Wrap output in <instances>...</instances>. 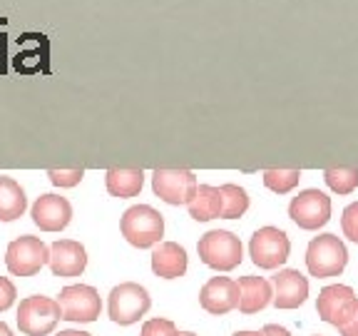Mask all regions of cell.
I'll use <instances>...</instances> for the list:
<instances>
[{
	"instance_id": "11",
	"label": "cell",
	"mask_w": 358,
	"mask_h": 336,
	"mask_svg": "<svg viewBox=\"0 0 358 336\" xmlns=\"http://www.w3.org/2000/svg\"><path fill=\"white\" fill-rule=\"evenodd\" d=\"M356 304H358V299H356V294H353L351 286L331 284L319 291L316 309H319V316L326 321V324H334L336 329H338V326L353 314Z\"/></svg>"
},
{
	"instance_id": "19",
	"label": "cell",
	"mask_w": 358,
	"mask_h": 336,
	"mask_svg": "<svg viewBox=\"0 0 358 336\" xmlns=\"http://www.w3.org/2000/svg\"><path fill=\"white\" fill-rule=\"evenodd\" d=\"M28 209V197L20 182H15L8 174H0V222L20 219Z\"/></svg>"
},
{
	"instance_id": "30",
	"label": "cell",
	"mask_w": 358,
	"mask_h": 336,
	"mask_svg": "<svg viewBox=\"0 0 358 336\" xmlns=\"http://www.w3.org/2000/svg\"><path fill=\"white\" fill-rule=\"evenodd\" d=\"M55 336H92V334H87V331H80V329H65V331H60V334H55Z\"/></svg>"
},
{
	"instance_id": "28",
	"label": "cell",
	"mask_w": 358,
	"mask_h": 336,
	"mask_svg": "<svg viewBox=\"0 0 358 336\" xmlns=\"http://www.w3.org/2000/svg\"><path fill=\"white\" fill-rule=\"evenodd\" d=\"M338 331H341V336H358V304H356V309H353L351 316L338 326Z\"/></svg>"
},
{
	"instance_id": "25",
	"label": "cell",
	"mask_w": 358,
	"mask_h": 336,
	"mask_svg": "<svg viewBox=\"0 0 358 336\" xmlns=\"http://www.w3.org/2000/svg\"><path fill=\"white\" fill-rule=\"evenodd\" d=\"M142 336H179V331L169 319H150L142 326Z\"/></svg>"
},
{
	"instance_id": "1",
	"label": "cell",
	"mask_w": 358,
	"mask_h": 336,
	"mask_svg": "<svg viewBox=\"0 0 358 336\" xmlns=\"http://www.w3.org/2000/svg\"><path fill=\"white\" fill-rule=\"evenodd\" d=\"M122 237L137 249H150L164 237V217L150 204H134L120 219Z\"/></svg>"
},
{
	"instance_id": "7",
	"label": "cell",
	"mask_w": 358,
	"mask_h": 336,
	"mask_svg": "<svg viewBox=\"0 0 358 336\" xmlns=\"http://www.w3.org/2000/svg\"><path fill=\"white\" fill-rule=\"evenodd\" d=\"M55 302H57V307H60V319H65V321L90 324V321H95L102 312L100 291L87 284L65 286Z\"/></svg>"
},
{
	"instance_id": "5",
	"label": "cell",
	"mask_w": 358,
	"mask_h": 336,
	"mask_svg": "<svg viewBox=\"0 0 358 336\" xmlns=\"http://www.w3.org/2000/svg\"><path fill=\"white\" fill-rule=\"evenodd\" d=\"M60 321V307L50 297H25L17 307V329L25 336H48Z\"/></svg>"
},
{
	"instance_id": "23",
	"label": "cell",
	"mask_w": 358,
	"mask_h": 336,
	"mask_svg": "<svg viewBox=\"0 0 358 336\" xmlns=\"http://www.w3.org/2000/svg\"><path fill=\"white\" fill-rule=\"evenodd\" d=\"M301 169H264V185L276 195H286L299 185Z\"/></svg>"
},
{
	"instance_id": "16",
	"label": "cell",
	"mask_w": 358,
	"mask_h": 336,
	"mask_svg": "<svg viewBox=\"0 0 358 336\" xmlns=\"http://www.w3.org/2000/svg\"><path fill=\"white\" fill-rule=\"evenodd\" d=\"M152 272L162 279H177L187 272V252L177 241H159L152 249Z\"/></svg>"
},
{
	"instance_id": "4",
	"label": "cell",
	"mask_w": 358,
	"mask_h": 336,
	"mask_svg": "<svg viewBox=\"0 0 358 336\" xmlns=\"http://www.w3.org/2000/svg\"><path fill=\"white\" fill-rule=\"evenodd\" d=\"M152 307V299L147 294L145 286L134 284V281H124L117 284L110 291V299H107V312H110V319L120 326H129L134 321H140Z\"/></svg>"
},
{
	"instance_id": "29",
	"label": "cell",
	"mask_w": 358,
	"mask_h": 336,
	"mask_svg": "<svg viewBox=\"0 0 358 336\" xmlns=\"http://www.w3.org/2000/svg\"><path fill=\"white\" fill-rule=\"evenodd\" d=\"M262 336H291L284 326H276V324H266L262 329Z\"/></svg>"
},
{
	"instance_id": "21",
	"label": "cell",
	"mask_w": 358,
	"mask_h": 336,
	"mask_svg": "<svg viewBox=\"0 0 358 336\" xmlns=\"http://www.w3.org/2000/svg\"><path fill=\"white\" fill-rule=\"evenodd\" d=\"M222 219H239L244 217V212L249 209V195L244 187L239 185H222Z\"/></svg>"
},
{
	"instance_id": "6",
	"label": "cell",
	"mask_w": 358,
	"mask_h": 336,
	"mask_svg": "<svg viewBox=\"0 0 358 336\" xmlns=\"http://www.w3.org/2000/svg\"><path fill=\"white\" fill-rule=\"evenodd\" d=\"M48 257H50V246L40 237L22 234L8 244L6 267L15 276H33L48 264Z\"/></svg>"
},
{
	"instance_id": "24",
	"label": "cell",
	"mask_w": 358,
	"mask_h": 336,
	"mask_svg": "<svg viewBox=\"0 0 358 336\" xmlns=\"http://www.w3.org/2000/svg\"><path fill=\"white\" fill-rule=\"evenodd\" d=\"M48 177L55 187H75L83 182L85 169L83 167H73V169H48Z\"/></svg>"
},
{
	"instance_id": "26",
	"label": "cell",
	"mask_w": 358,
	"mask_h": 336,
	"mask_svg": "<svg viewBox=\"0 0 358 336\" xmlns=\"http://www.w3.org/2000/svg\"><path fill=\"white\" fill-rule=\"evenodd\" d=\"M341 227H343V234L358 244V202H353V204H348V207L343 209Z\"/></svg>"
},
{
	"instance_id": "2",
	"label": "cell",
	"mask_w": 358,
	"mask_h": 336,
	"mask_svg": "<svg viewBox=\"0 0 358 336\" xmlns=\"http://www.w3.org/2000/svg\"><path fill=\"white\" fill-rule=\"evenodd\" d=\"M196 252H199L201 262L207 264V267L217 269V272H231L244 259V246H241L239 237L227 230L207 232L196 241Z\"/></svg>"
},
{
	"instance_id": "22",
	"label": "cell",
	"mask_w": 358,
	"mask_h": 336,
	"mask_svg": "<svg viewBox=\"0 0 358 336\" xmlns=\"http://www.w3.org/2000/svg\"><path fill=\"white\" fill-rule=\"evenodd\" d=\"M324 179L336 195H348L358 187V167H329Z\"/></svg>"
},
{
	"instance_id": "13",
	"label": "cell",
	"mask_w": 358,
	"mask_h": 336,
	"mask_svg": "<svg viewBox=\"0 0 358 336\" xmlns=\"http://www.w3.org/2000/svg\"><path fill=\"white\" fill-rule=\"evenodd\" d=\"M199 304L204 312L222 316V314L239 307V286L229 276H212L207 284L201 286Z\"/></svg>"
},
{
	"instance_id": "31",
	"label": "cell",
	"mask_w": 358,
	"mask_h": 336,
	"mask_svg": "<svg viewBox=\"0 0 358 336\" xmlns=\"http://www.w3.org/2000/svg\"><path fill=\"white\" fill-rule=\"evenodd\" d=\"M0 336H13L10 326H8L6 321H0Z\"/></svg>"
},
{
	"instance_id": "33",
	"label": "cell",
	"mask_w": 358,
	"mask_h": 336,
	"mask_svg": "<svg viewBox=\"0 0 358 336\" xmlns=\"http://www.w3.org/2000/svg\"><path fill=\"white\" fill-rule=\"evenodd\" d=\"M179 336H196V334H192V331H179Z\"/></svg>"
},
{
	"instance_id": "27",
	"label": "cell",
	"mask_w": 358,
	"mask_h": 336,
	"mask_svg": "<svg viewBox=\"0 0 358 336\" xmlns=\"http://www.w3.org/2000/svg\"><path fill=\"white\" fill-rule=\"evenodd\" d=\"M15 297H17L15 284L10 279H6V276H0V312H8L15 304Z\"/></svg>"
},
{
	"instance_id": "20",
	"label": "cell",
	"mask_w": 358,
	"mask_h": 336,
	"mask_svg": "<svg viewBox=\"0 0 358 336\" xmlns=\"http://www.w3.org/2000/svg\"><path fill=\"white\" fill-rule=\"evenodd\" d=\"M187 209H189V217L196 219V222L217 219L222 214V192H219V187L196 185V192L187 204Z\"/></svg>"
},
{
	"instance_id": "8",
	"label": "cell",
	"mask_w": 358,
	"mask_h": 336,
	"mask_svg": "<svg viewBox=\"0 0 358 336\" xmlns=\"http://www.w3.org/2000/svg\"><path fill=\"white\" fill-rule=\"evenodd\" d=\"M291 241L284 230L279 227H262L254 232L252 241H249V254L252 262L262 269H276L289 259Z\"/></svg>"
},
{
	"instance_id": "10",
	"label": "cell",
	"mask_w": 358,
	"mask_h": 336,
	"mask_svg": "<svg viewBox=\"0 0 358 336\" xmlns=\"http://www.w3.org/2000/svg\"><path fill=\"white\" fill-rule=\"evenodd\" d=\"M152 190L167 204H189L196 192V174L192 169H155Z\"/></svg>"
},
{
	"instance_id": "15",
	"label": "cell",
	"mask_w": 358,
	"mask_h": 336,
	"mask_svg": "<svg viewBox=\"0 0 358 336\" xmlns=\"http://www.w3.org/2000/svg\"><path fill=\"white\" fill-rule=\"evenodd\" d=\"M308 297V279L299 269H281L274 276V299L276 309H296Z\"/></svg>"
},
{
	"instance_id": "32",
	"label": "cell",
	"mask_w": 358,
	"mask_h": 336,
	"mask_svg": "<svg viewBox=\"0 0 358 336\" xmlns=\"http://www.w3.org/2000/svg\"><path fill=\"white\" fill-rule=\"evenodd\" d=\"M234 336H262V331H236Z\"/></svg>"
},
{
	"instance_id": "18",
	"label": "cell",
	"mask_w": 358,
	"mask_h": 336,
	"mask_svg": "<svg viewBox=\"0 0 358 336\" xmlns=\"http://www.w3.org/2000/svg\"><path fill=\"white\" fill-rule=\"evenodd\" d=\"M145 185V172L142 167H112L105 172V187L112 197L129 200L137 197Z\"/></svg>"
},
{
	"instance_id": "9",
	"label": "cell",
	"mask_w": 358,
	"mask_h": 336,
	"mask_svg": "<svg viewBox=\"0 0 358 336\" xmlns=\"http://www.w3.org/2000/svg\"><path fill=\"white\" fill-rule=\"evenodd\" d=\"M289 217L301 230H319L331 217V197L321 190H303L299 192L289 204Z\"/></svg>"
},
{
	"instance_id": "3",
	"label": "cell",
	"mask_w": 358,
	"mask_h": 336,
	"mask_svg": "<svg viewBox=\"0 0 358 336\" xmlns=\"http://www.w3.org/2000/svg\"><path fill=\"white\" fill-rule=\"evenodd\" d=\"M348 262L346 244L336 234H319L308 241L306 249V267L311 272V276H338L343 272Z\"/></svg>"
},
{
	"instance_id": "17",
	"label": "cell",
	"mask_w": 358,
	"mask_h": 336,
	"mask_svg": "<svg viewBox=\"0 0 358 336\" xmlns=\"http://www.w3.org/2000/svg\"><path fill=\"white\" fill-rule=\"evenodd\" d=\"M239 286V312L241 314H257L268 307L274 299V291L264 276H241L236 281Z\"/></svg>"
},
{
	"instance_id": "14",
	"label": "cell",
	"mask_w": 358,
	"mask_h": 336,
	"mask_svg": "<svg viewBox=\"0 0 358 336\" xmlns=\"http://www.w3.org/2000/svg\"><path fill=\"white\" fill-rule=\"evenodd\" d=\"M48 264L55 276H80L87 267V252L75 239H57L50 244Z\"/></svg>"
},
{
	"instance_id": "12",
	"label": "cell",
	"mask_w": 358,
	"mask_h": 336,
	"mask_svg": "<svg viewBox=\"0 0 358 336\" xmlns=\"http://www.w3.org/2000/svg\"><path fill=\"white\" fill-rule=\"evenodd\" d=\"M30 217L43 232H60L73 219V204L60 195H40L30 209Z\"/></svg>"
}]
</instances>
